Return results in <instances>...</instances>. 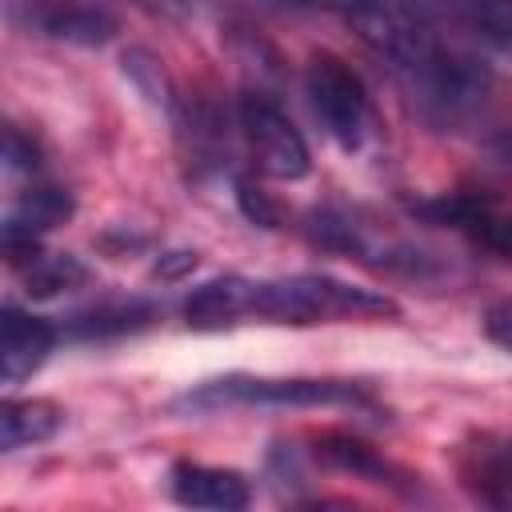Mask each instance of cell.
<instances>
[{"label":"cell","mask_w":512,"mask_h":512,"mask_svg":"<svg viewBox=\"0 0 512 512\" xmlns=\"http://www.w3.org/2000/svg\"><path fill=\"white\" fill-rule=\"evenodd\" d=\"M252 316L272 324H320V320H384L400 316V304L384 292L344 284L332 276H284L252 288Z\"/></svg>","instance_id":"cell-1"},{"label":"cell","mask_w":512,"mask_h":512,"mask_svg":"<svg viewBox=\"0 0 512 512\" xmlns=\"http://www.w3.org/2000/svg\"><path fill=\"white\" fill-rule=\"evenodd\" d=\"M224 404H256V408H372V392L356 380H308V376H216L188 388L176 408H224Z\"/></svg>","instance_id":"cell-2"},{"label":"cell","mask_w":512,"mask_h":512,"mask_svg":"<svg viewBox=\"0 0 512 512\" xmlns=\"http://www.w3.org/2000/svg\"><path fill=\"white\" fill-rule=\"evenodd\" d=\"M304 88H308V104L320 128L344 152H360L372 132V100H368L364 80L352 72V64H344L336 52H316L308 60Z\"/></svg>","instance_id":"cell-3"},{"label":"cell","mask_w":512,"mask_h":512,"mask_svg":"<svg viewBox=\"0 0 512 512\" xmlns=\"http://www.w3.org/2000/svg\"><path fill=\"white\" fill-rule=\"evenodd\" d=\"M240 128L256 156V168L272 180H304L312 172V152L300 136V128L272 104L268 96H244L240 100Z\"/></svg>","instance_id":"cell-4"},{"label":"cell","mask_w":512,"mask_h":512,"mask_svg":"<svg viewBox=\"0 0 512 512\" xmlns=\"http://www.w3.org/2000/svg\"><path fill=\"white\" fill-rule=\"evenodd\" d=\"M408 208H412V216H420L428 224L460 228L480 248L512 260V216L496 200H488L480 192H448V196H436V200H416Z\"/></svg>","instance_id":"cell-5"},{"label":"cell","mask_w":512,"mask_h":512,"mask_svg":"<svg viewBox=\"0 0 512 512\" xmlns=\"http://www.w3.org/2000/svg\"><path fill=\"white\" fill-rule=\"evenodd\" d=\"M460 484L488 508H512V436L508 432H480L460 444L456 456Z\"/></svg>","instance_id":"cell-6"},{"label":"cell","mask_w":512,"mask_h":512,"mask_svg":"<svg viewBox=\"0 0 512 512\" xmlns=\"http://www.w3.org/2000/svg\"><path fill=\"white\" fill-rule=\"evenodd\" d=\"M56 336L60 332L52 328V320L32 316V312L8 304L0 312V376H4V384L28 380L48 360Z\"/></svg>","instance_id":"cell-7"},{"label":"cell","mask_w":512,"mask_h":512,"mask_svg":"<svg viewBox=\"0 0 512 512\" xmlns=\"http://www.w3.org/2000/svg\"><path fill=\"white\" fill-rule=\"evenodd\" d=\"M424 16L472 32L480 44L512 60V0H412Z\"/></svg>","instance_id":"cell-8"},{"label":"cell","mask_w":512,"mask_h":512,"mask_svg":"<svg viewBox=\"0 0 512 512\" xmlns=\"http://www.w3.org/2000/svg\"><path fill=\"white\" fill-rule=\"evenodd\" d=\"M252 280L244 276H216L208 284H200L188 300H184V324L196 332H224L232 328L240 316H252Z\"/></svg>","instance_id":"cell-9"},{"label":"cell","mask_w":512,"mask_h":512,"mask_svg":"<svg viewBox=\"0 0 512 512\" xmlns=\"http://www.w3.org/2000/svg\"><path fill=\"white\" fill-rule=\"evenodd\" d=\"M172 496L192 508H244L252 500V488L232 468H208L180 460L172 468Z\"/></svg>","instance_id":"cell-10"},{"label":"cell","mask_w":512,"mask_h":512,"mask_svg":"<svg viewBox=\"0 0 512 512\" xmlns=\"http://www.w3.org/2000/svg\"><path fill=\"white\" fill-rule=\"evenodd\" d=\"M64 424V408L44 400V396H28V400H4L0 408V448L16 452L28 444H44L60 432Z\"/></svg>","instance_id":"cell-11"},{"label":"cell","mask_w":512,"mask_h":512,"mask_svg":"<svg viewBox=\"0 0 512 512\" xmlns=\"http://www.w3.org/2000/svg\"><path fill=\"white\" fill-rule=\"evenodd\" d=\"M152 320H156V308L148 300H112V304H96V308L68 316L64 332L72 340H116V336H132L148 328Z\"/></svg>","instance_id":"cell-12"},{"label":"cell","mask_w":512,"mask_h":512,"mask_svg":"<svg viewBox=\"0 0 512 512\" xmlns=\"http://www.w3.org/2000/svg\"><path fill=\"white\" fill-rule=\"evenodd\" d=\"M72 212H76L72 192H64V188H32L8 212L4 232H12V236H40V232H52V228L68 224Z\"/></svg>","instance_id":"cell-13"},{"label":"cell","mask_w":512,"mask_h":512,"mask_svg":"<svg viewBox=\"0 0 512 512\" xmlns=\"http://www.w3.org/2000/svg\"><path fill=\"white\" fill-rule=\"evenodd\" d=\"M316 456H320L324 464H332V468L368 476L372 484H392V488H400V480H396L400 472H396L388 460H380L376 448H368V444H360V440H348V436H324V440H316Z\"/></svg>","instance_id":"cell-14"},{"label":"cell","mask_w":512,"mask_h":512,"mask_svg":"<svg viewBox=\"0 0 512 512\" xmlns=\"http://www.w3.org/2000/svg\"><path fill=\"white\" fill-rule=\"evenodd\" d=\"M88 280V268L68 252H40L24 264V292L36 300H52L68 288H80Z\"/></svg>","instance_id":"cell-15"},{"label":"cell","mask_w":512,"mask_h":512,"mask_svg":"<svg viewBox=\"0 0 512 512\" xmlns=\"http://www.w3.org/2000/svg\"><path fill=\"white\" fill-rule=\"evenodd\" d=\"M40 24L48 36L68 40V44H84V48H96L116 32V20L100 8H56V12H44Z\"/></svg>","instance_id":"cell-16"},{"label":"cell","mask_w":512,"mask_h":512,"mask_svg":"<svg viewBox=\"0 0 512 512\" xmlns=\"http://www.w3.org/2000/svg\"><path fill=\"white\" fill-rule=\"evenodd\" d=\"M124 76L140 88L144 100H152V104H168L164 72H160V64H156L148 52H128V56H124Z\"/></svg>","instance_id":"cell-17"},{"label":"cell","mask_w":512,"mask_h":512,"mask_svg":"<svg viewBox=\"0 0 512 512\" xmlns=\"http://www.w3.org/2000/svg\"><path fill=\"white\" fill-rule=\"evenodd\" d=\"M236 204H240V212H244L252 224H260V228H280V220H284L280 204H276L260 184H252V180H236Z\"/></svg>","instance_id":"cell-18"},{"label":"cell","mask_w":512,"mask_h":512,"mask_svg":"<svg viewBox=\"0 0 512 512\" xmlns=\"http://www.w3.org/2000/svg\"><path fill=\"white\" fill-rule=\"evenodd\" d=\"M484 336L504 352H512V304H492L484 312Z\"/></svg>","instance_id":"cell-19"},{"label":"cell","mask_w":512,"mask_h":512,"mask_svg":"<svg viewBox=\"0 0 512 512\" xmlns=\"http://www.w3.org/2000/svg\"><path fill=\"white\" fill-rule=\"evenodd\" d=\"M4 160H8L12 172L36 168V148H32V140L20 136V128H8V132H4Z\"/></svg>","instance_id":"cell-20"},{"label":"cell","mask_w":512,"mask_h":512,"mask_svg":"<svg viewBox=\"0 0 512 512\" xmlns=\"http://www.w3.org/2000/svg\"><path fill=\"white\" fill-rule=\"evenodd\" d=\"M196 252H188V248H180V252H164L156 264H152V276H160V280H180V276H188L192 268H196Z\"/></svg>","instance_id":"cell-21"},{"label":"cell","mask_w":512,"mask_h":512,"mask_svg":"<svg viewBox=\"0 0 512 512\" xmlns=\"http://www.w3.org/2000/svg\"><path fill=\"white\" fill-rule=\"evenodd\" d=\"M280 4H288V8H320V12H340L344 20H352L356 12L372 8L376 0H280Z\"/></svg>","instance_id":"cell-22"},{"label":"cell","mask_w":512,"mask_h":512,"mask_svg":"<svg viewBox=\"0 0 512 512\" xmlns=\"http://www.w3.org/2000/svg\"><path fill=\"white\" fill-rule=\"evenodd\" d=\"M132 4L160 16V20H188L192 16V0H132Z\"/></svg>","instance_id":"cell-23"}]
</instances>
